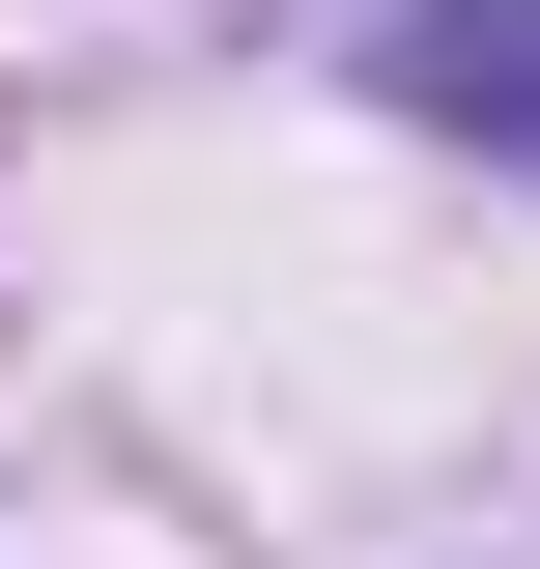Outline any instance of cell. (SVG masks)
Listing matches in <instances>:
<instances>
[{
	"label": "cell",
	"instance_id": "cell-1",
	"mask_svg": "<svg viewBox=\"0 0 540 569\" xmlns=\"http://www.w3.org/2000/svg\"><path fill=\"white\" fill-rule=\"evenodd\" d=\"M399 114L483 142V171H540V0H399Z\"/></svg>",
	"mask_w": 540,
	"mask_h": 569
}]
</instances>
